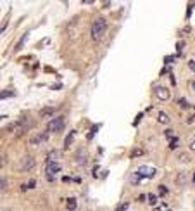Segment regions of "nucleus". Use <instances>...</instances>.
Here are the masks:
<instances>
[{
  "label": "nucleus",
  "instance_id": "9",
  "mask_svg": "<svg viewBox=\"0 0 195 211\" xmlns=\"http://www.w3.org/2000/svg\"><path fill=\"white\" fill-rule=\"evenodd\" d=\"M187 182H188V175H187V171H180V173L176 175V185H178V187H185Z\"/></svg>",
  "mask_w": 195,
  "mask_h": 211
},
{
  "label": "nucleus",
  "instance_id": "33",
  "mask_svg": "<svg viewBox=\"0 0 195 211\" xmlns=\"http://www.w3.org/2000/svg\"><path fill=\"white\" fill-rule=\"evenodd\" d=\"M142 116H143V114H142V113H140V114H138V116H137V119H135V121H133V125H135V126H137V125H138V121H140V119H142Z\"/></svg>",
  "mask_w": 195,
  "mask_h": 211
},
{
  "label": "nucleus",
  "instance_id": "5",
  "mask_svg": "<svg viewBox=\"0 0 195 211\" xmlns=\"http://www.w3.org/2000/svg\"><path fill=\"white\" fill-rule=\"evenodd\" d=\"M140 175H142V178H152V177H156V168H152V166H147V165H143V166H140L138 170H137Z\"/></svg>",
  "mask_w": 195,
  "mask_h": 211
},
{
  "label": "nucleus",
  "instance_id": "20",
  "mask_svg": "<svg viewBox=\"0 0 195 211\" xmlns=\"http://www.w3.org/2000/svg\"><path fill=\"white\" fill-rule=\"evenodd\" d=\"M28 36H29V33H24V36L17 42V47H16V50H19V48H22V45H24V42L28 40Z\"/></svg>",
  "mask_w": 195,
  "mask_h": 211
},
{
  "label": "nucleus",
  "instance_id": "35",
  "mask_svg": "<svg viewBox=\"0 0 195 211\" xmlns=\"http://www.w3.org/2000/svg\"><path fill=\"white\" fill-rule=\"evenodd\" d=\"M59 88H62V85H60V83H57V85H52V90H59Z\"/></svg>",
  "mask_w": 195,
  "mask_h": 211
},
{
  "label": "nucleus",
  "instance_id": "18",
  "mask_svg": "<svg viewBox=\"0 0 195 211\" xmlns=\"http://www.w3.org/2000/svg\"><path fill=\"white\" fill-rule=\"evenodd\" d=\"M178 161H180V163H188V161H190V156H188L187 152H180V154H178Z\"/></svg>",
  "mask_w": 195,
  "mask_h": 211
},
{
  "label": "nucleus",
  "instance_id": "40",
  "mask_svg": "<svg viewBox=\"0 0 195 211\" xmlns=\"http://www.w3.org/2000/svg\"><path fill=\"white\" fill-rule=\"evenodd\" d=\"M88 2H90V3H92V2H95V0H88Z\"/></svg>",
  "mask_w": 195,
  "mask_h": 211
},
{
  "label": "nucleus",
  "instance_id": "25",
  "mask_svg": "<svg viewBox=\"0 0 195 211\" xmlns=\"http://www.w3.org/2000/svg\"><path fill=\"white\" fill-rule=\"evenodd\" d=\"M5 189H7V180H5V178H2V182H0V191H2V192H5Z\"/></svg>",
  "mask_w": 195,
  "mask_h": 211
},
{
  "label": "nucleus",
  "instance_id": "31",
  "mask_svg": "<svg viewBox=\"0 0 195 211\" xmlns=\"http://www.w3.org/2000/svg\"><path fill=\"white\" fill-rule=\"evenodd\" d=\"M102 7H104V9L111 7V0H102Z\"/></svg>",
  "mask_w": 195,
  "mask_h": 211
},
{
  "label": "nucleus",
  "instance_id": "37",
  "mask_svg": "<svg viewBox=\"0 0 195 211\" xmlns=\"http://www.w3.org/2000/svg\"><path fill=\"white\" fill-rule=\"evenodd\" d=\"M168 71H169V68H164V69H162V71H161V76H164V74H166V73H168Z\"/></svg>",
  "mask_w": 195,
  "mask_h": 211
},
{
  "label": "nucleus",
  "instance_id": "23",
  "mask_svg": "<svg viewBox=\"0 0 195 211\" xmlns=\"http://www.w3.org/2000/svg\"><path fill=\"white\" fill-rule=\"evenodd\" d=\"M128 208H130V203H121V204L116 208V211H128Z\"/></svg>",
  "mask_w": 195,
  "mask_h": 211
},
{
  "label": "nucleus",
  "instance_id": "24",
  "mask_svg": "<svg viewBox=\"0 0 195 211\" xmlns=\"http://www.w3.org/2000/svg\"><path fill=\"white\" fill-rule=\"evenodd\" d=\"M45 178H47L48 182H54V180H55V175L50 173V171H45Z\"/></svg>",
  "mask_w": 195,
  "mask_h": 211
},
{
  "label": "nucleus",
  "instance_id": "41",
  "mask_svg": "<svg viewBox=\"0 0 195 211\" xmlns=\"http://www.w3.org/2000/svg\"><path fill=\"white\" fill-rule=\"evenodd\" d=\"M194 184H195V173H194Z\"/></svg>",
  "mask_w": 195,
  "mask_h": 211
},
{
  "label": "nucleus",
  "instance_id": "12",
  "mask_svg": "<svg viewBox=\"0 0 195 211\" xmlns=\"http://www.w3.org/2000/svg\"><path fill=\"white\" fill-rule=\"evenodd\" d=\"M99 128H100V123H97V125H93V126L90 128V132L86 133V139H88V140H92V139L95 137V133L99 132Z\"/></svg>",
  "mask_w": 195,
  "mask_h": 211
},
{
  "label": "nucleus",
  "instance_id": "7",
  "mask_svg": "<svg viewBox=\"0 0 195 211\" xmlns=\"http://www.w3.org/2000/svg\"><path fill=\"white\" fill-rule=\"evenodd\" d=\"M48 133H50V132L47 130L45 133H41V135H36V137H33V139L29 140V144H31V145H40V142H45V140L48 139Z\"/></svg>",
  "mask_w": 195,
  "mask_h": 211
},
{
  "label": "nucleus",
  "instance_id": "1",
  "mask_svg": "<svg viewBox=\"0 0 195 211\" xmlns=\"http://www.w3.org/2000/svg\"><path fill=\"white\" fill-rule=\"evenodd\" d=\"M105 29H107V21L104 17H97L92 24V29H90V35H92V40L93 42H100L105 35Z\"/></svg>",
  "mask_w": 195,
  "mask_h": 211
},
{
  "label": "nucleus",
  "instance_id": "28",
  "mask_svg": "<svg viewBox=\"0 0 195 211\" xmlns=\"http://www.w3.org/2000/svg\"><path fill=\"white\" fill-rule=\"evenodd\" d=\"M164 62L166 64H171V62H175V57L173 55H168V57H164Z\"/></svg>",
  "mask_w": 195,
  "mask_h": 211
},
{
  "label": "nucleus",
  "instance_id": "14",
  "mask_svg": "<svg viewBox=\"0 0 195 211\" xmlns=\"http://www.w3.org/2000/svg\"><path fill=\"white\" fill-rule=\"evenodd\" d=\"M66 206H67V210H76V208H78V201H76V197H67Z\"/></svg>",
  "mask_w": 195,
  "mask_h": 211
},
{
  "label": "nucleus",
  "instance_id": "17",
  "mask_svg": "<svg viewBox=\"0 0 195 211\" xmlns=\"http://www.w3.org/2000/svg\"><path fill=\"white\" fill-rule=\"evenodd\" d=\"M54 113H55L54 107H45V109L40 111V116H50V114H54Z\"/></svg>",
  "mask_w": 195,
  "mask_h": 211
},
{
  "label": "nucleus",
  "instance_id": "30",
  "mask_svg": "<svg viewBox=\"0 0 195 211\" xmlns=\"http://www.w3.org/2000/svg\"><path fill=\"white\" fill-rule=\"evenodd\" d=\"M36 187V180H29L28 182V189H35Z\"/></svg>",
  "mask_w": 195,
  "mask_h": 211
},
{
  "label": "nucleus",
  "instance_id": "27",
  "mask_svg": "<svg viewBox=\"0 0 195 211\" xmlns=\"http://www.w3.org/2000/svg\"><path fill=\"white\" fill-rule=\"evenodd\" d=\"M159 194H161V196H166V194H168V189H166L164 185H159Z\"/></svg>",
  "mask_w": 195,
  "mask_h": 211
},
{
  "label": "nucleus",
  "instance_id": "4",
  "mask_svg": "<svg viewBox=\"0 0 195 211\" xmlns=\"http://www.w3.org/2000/svg\"><path fill=\"white\" fill-rule=\"evenodd\" d=\"M154 94H156V97H157L159 100H169V97H171L169 88H166V87H162V85L156 87V88H154Z\"/></svg>",
  "mask_w": 195,
  "mask_h": 211
},
{
  "label": "nucleus",
  "instance_id": "39",
  "mask_svg": "<svg viewBox=\"0 0 195 211\" xmlns=\"http://www.w3.org/2000/svg\"><path fill=\"white\" fill-rule=\"evenodd\" d=\"M192 88H194V94H195V80L192 81Z\"/></svg>",
  "mask_w": 195,
  "mask_h": 211
},
{
  "label": "nucleus",
  "instance_id": "36",
  "mask_svg": "<svg viewBox=\"0 0 195 211\" xmlns=\"http://www.w3.org/2000/svg\"><path fill=\"white\" fill-rule=\"evenodd\" d=\"M166 137L171 139V137H173V130H166Z\"/></svg>",
  "mask_w": 195,
  "mask_h": 211
},
{
  "label": "nucleus",
  "instance_id": "6",
  "mask_svg": "<svg viewBox=\"0 0 195 211\" xmlns=\"http://www.w3.org/2000/svg\"><path fill=\"white\" fill-rule=\"evenodd\" d=\"M62 170V166H60V163H57V161H47V170L45 171H50V173H59Z\"/></svg>",
  "mask_w": 195,
  "mask_h": 211
},
{
  "label": "nucleus",
  "instance_id": "13",
  "mask_svg": "<svg viewBox=\"0 0 195 211\" xmlns=\"http://www.w3.org/2000/svg\"><path fill=\"white\" fill-rule=\"evenodd\" d=\"M140 180H142V175H140L138 171H135V173L130 177V184H131V185H138V184H140Z\"/></svg>",
  "mask_w": 195,
  "mask_h": 211
},
{
  "label": "nucleus",
  "instance_id": "42",
  "mask_svg": "<svg viewBox=\"0 0 195 211\" xmlns=\"http://www.w3.org/2000/svg\"><path fill=\"white\" fill-rule=\"evenodd\" d=\"M67 211H76V210H67Z\"/></svg>",
  "mask_w": 195,
  "mask_h": 211
},
{
  "label": "nucleus",
  "instance_id": "11",
  "mask_svg": "<svg viewBox=\"0 0 195 211\" xmlns=\"http://www.w3.org/2000/svg\"><path fill=\"white\" fill-rule=\"evenodd\" d=\"M157 121H159V123H162V125H168V123L171 121V118H169L164 111H161V113L157 114Z\"/></svg>",
  "mask_w": 195,
  "mask_h": 211
},
{
  "label": "nucleus",
  "instance_id": "10",
  "mask_svg": "<svg viewBox=\"0 0 195 211\" xmlns=\"http://www.w3.org/2000/svg\"><path fill=\"white\" fill-rule=\"evenodd\" d=\"M76 133H78L76 130H71V133H69V135L66 137V140H64V149H69V147H71V144H73V139L76 137Z\"/></svg>",
  "mask_w": 195,
  "mask_h": 211
},
{
  "label": "nucleus",
  "instance_id": "29",
  "mask_svg": "<svg viewBox=\"0 0 195 211\" xmlns=\"http://www.w3.org/2000/svg\"><path fill=\"white\" fill-rule=\"evenodd\" d=\"M183 47H185V42H178V45H176V50H178V52H181V50H183Z\"/></svg>",
  "mask_w": 195,
  "mask_h": 211
},
{
  "label": "nucleus",
  "instance_id": "15",
  "mask_svg": "<svg viewBox=\"0 0 195 211\" xmlns=\"http://www.w3.org/2000/svg\"><path fill=\"white\" fill-rule=\"evenodd\" d=\"M60 154V151H57V149H54V151H50L48 154H47V161H57V156Z\"/></svg>",
  "mask_w": 195,
  "mask_h": 211
},
{
  "label": "nucleus",
  "instance_id": "21",
  "mask_svg": "<svg viewBox=\"0 0 195 211\" xmlns=\"http://www.w3.org/2000/svg\"><path fill=\"white\" fill-rule=\"evenodd\" d=\"M178 104H180V107H181V109H188V107H190V102H188L187 99H180V100H178Z\"/></svg>",
  "mask_w": 195,
  "mask_h": 211
},
{
  "label": "nucleus",
  "instance_id": "8",
  "mask_svg": "<svg viewBox=\"0 0 195 211\" xmlns=\"http://www.w3.org/2000/svg\"><path fill=\"white\" fill-rule=\"evenodd\" d=\"M86 151L85 149H79L78 152H76V165H79V166H83V165H86Z\"/></svg>",
  "mask_w": 195,
  "mask_h": 211
},
{
  "label": "nucleus",
  "instance_id": "2",
  "mask_svg": "<svg viewBox=\"0 0 195 211\" xmlns=\"http://www.w3.org/2000/svg\"><path fill=\"white\" fill-rule=\"evenodd\" d=\"M64 123H66V118H64V116H55V118H52V119L48 121L47 130L52 132V133H54V132H59V130H62Z\"/></svg>",
  "mask_w": 195,
  "mask_h": 211
},
{
  "label": "nucleus",
  "instance_id": "3",
  "mask_svg": "<svg viewBox=\"0 0 195 211\" xmlns=\"http://www.w3.org/2000/svg\"><path fill=\"white\" fill-rule=\"evenodd\" d=\"M35 158L33 156H24L22 158V163H19V166H17V171H21V173H26V171H31L33 168H35Z\"/></svg>",
  "mask_w": 195,
  "mask_h": 211
},
{
  "label": "nucleus",
  "instance_id": "34",
  "mask_svg": "<svg viewBox=\"0 0 195 211\" xmlns=\"http://www.w3.org/2000/svg\"><path fill=\"white\" fill-rule=\"evenodd\" d=\"M145 199H147V196H145V194H142V196H138V199H137V201H140V203H143Z\"/></svg>",
  "mask_w": 195,
  "mask_h": 211
},
{
  "label": "nucleus",
  "instance_id": "32",
  "mask_svg": "<svg viewBox=\"0 0 195 211\" xmlns=\"http://www.w3.org/2000/svg\"><path fill=\"white\" fill-rule=\"evenodd\" d=\"M188 68H190V71H195V59L194 61H188Z\"/></svg>",
  "mask_w": 195,
  "mask_h": 211
},
{
  "label": "nucleus",
  "instance_id": "19",
  "mask_svg": "<svg viewBox=\"0 0 195 211\" xmlns=\"http://www.w3.org/2000/svg\"><path fill=\"white\" fill-rule=\"evenodd\" d=\"M147 201H149V204H150V206H156L159 199H157V196H156V194H149V196H147Z\"/></svg>",
  "mask_w": 195,
  "mask_h": 211
},
{
  "label": "nucleus",
  "instance_id": "16",
  "mask_svg": "<svg viewBox=\"0 0 195 211\" xmlns=\"http://www.w3.org/2000/svg\"><path fill=\"white\" fill-rule=\"evenodd\" d=\"M140 156H143V149H140V147L133 149V151H131V154H130V158H131V159H135V158H140Z\"/></svg>",
  "mask_w": 195,
  "mask_h": 211
},
{
  "label": "nucleus",
  "instance_id": "26",
  "mask_svg": "<svg viewBox=\"0 0 195 211\" xmlns=\"http://www.w3.org/2000/svg\"><path fill=\"white\" fill-rule=\"evenodd\" d=\"M5 97H14V92H7V90H3V92H2V99H5Z\"/></svg>",
  "mask_w": 195,
  "mask_h": 211
},
{
  "label": "nucleus",
  "instance_id": "22",
  "mask_svg": "<svg viewBox=\"0 0 195 211\" xmlns=\"http://www.w3.org/2000/svg\"><path fill=\"white\" fill-rule=\"evenodd\" d=\"M176 147H178V137H173L171 142H169V149L173 151V149H176Z\"/></svg>",
  "mask_w": 195,
  "mask_h": 211
},
{
  "label": "nucleus",
  "instance_id": "38",
  "mask_svg": "<svg viewBox=\"0 0 195 211\" xmlns=\"http://www.w3.org/2000/svg\"><path fill=\"white\" fill-rule=\"evenodd\" d=\"M190 149H192V151H195V140L192 142V144H190Z\"/></svg>",
  "mask_w": 195,
  "mask_h": 211
}]
</instances>
